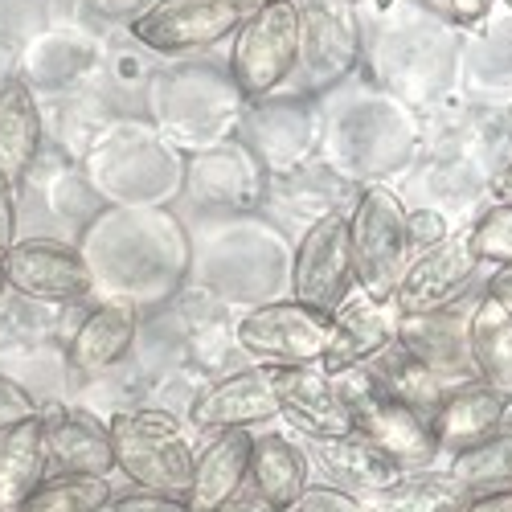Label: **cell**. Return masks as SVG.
I'll use <instances>...</instances> for the list:
<instances>
[{
	"mask_svg": "<svg viewBox=\"0 0 512 512\" xmlns=\"http://www.w3.org/2000/svg\"><path fill=\"white\" fill-rule=\"evenodd\" d=\"M246 99L234 87V78L209 62H181L164 66L148 82V115L164 132L168 144L205 152L238 140Z\"/></svg>",
	"mask_w": 512,
	"mask_h": 512,
	"instance_id": "obj_1",
	"label": "cell"
},
{
	"mask_svg": "<svg viewBox=\"0 0 512 512\" xmlns=\"http://www.w3.org/2000/svg\"><path fill=\"white\" fill-rule=\"evenodd\" d=\"M111 447H115V467L132 480L140 492H164V496H185L193 459L197 451L189 447L181 422L168 410H123L111 422Z\"/></svg>",
	"mask_w": 512,
	"mask_h": 512,
	"instance_id": "obj_2",
	"label": "cell"
},
{
	"mask_svg": "<svg viewBox=\"0 0 512 512\" xmlns=\"http://www.w3.org/2000/svg\"><path fill=\"white\" fill-rule=\"evenodd\" d=\"M332 381H336L340 398L349 402V410L357 418V431L386 451L402 472L406 467H426V463H435L443 455L431 418L418 414L406 402H398V398H390L386 390L377 386V377L369 373V365L336 369Z\"/></svg>",
	"mask_w": 512,
	"mask_h": 512,
	"instance_id": "obj_3",
	"label": "cell"
},
{
	"mask_svg": "<svg viewBox=\"0 0 512 512\" xmlns=\"http://www.w3.org/2000/svg\"><path fill=\"white\" fill-rule=\"evenodd\" d=\"M300 70V5L295 0H271L254 9L230 50V78L246 103L275 99V91Z\"/></svg>",
	"mask_w": 512,
	"mask_h": 512,
	"instance_id": "obj_4",
	"label": "cell"
},
{
	"mask_svg": "<svg viewBox=\"0 0 512 512\" xmlns=\"http://www.w3.org/2000/svg\"><path fill=\"white\" fill-rule=\"evenodd\" d=\"M406 205L386 185H365L361 201L349 213V246L357 287H365L377 300H394V291L414 259L406 234Z\"/></svg>",
	"mask_w": 512,
	"mask_h": 512,
	"instance_id": "obj_5",
	"label": "cell"
},
{
	"mask_svg": "<svg viewBox=\"0 0 512 512\" xmlns=\"http://www.w3.org/2000/svg\"><path fill=\"white\" fill-rule=\"evenodd\" d=\"M234 345L263 365H324L332 345V312L300 300L250 308L234 324Z\"/></svg>",
	"mask_w": 512,
	"mask_h": 512,
	"instance_id": "obj_6",
	"label": "cell"
},
{
	"mask_svg": "<svg viewBox=\"0 0 512 512\" xmlns=\"http://www.w3.org/2000/svg\"><path fill=\"white\" fill-rule=\"evenodd\" d=\"M246 17L234 0H152L127 33L152 54H193L234 37Z\"/></svg>",
	"mask_w": 512,
	"mask_h": 512,
	"instance_id": "obj_7",
	"label": "cell"
},
{
	"mask_svg": "<svg viewBox=\"0 0 512 512\" xmlns=\"http://www.w3.org/2000/svg\"><path fill=\"white\" fill-rule=\"evenodd\" d=\"M357 287L353 246H349V213H324L308 222L291 259V300L320 312H336L345 295Z\"/></svg>",
	"mask_w": 512,
	"mask_h": 512,
	"instance_id": "obj_8",
	"label": "cell"
},
{
	"mask_svg": "<svg viewBox=\"0 0 512 512\" xmlns=\"http://www.w3.org/2000/svg\"><path fill=\"white\" fill-rule=\"evenodd\" d=\"M0 267L13 287L33 304H78L95 295V275L82 250L54 238H21L0 254Z\"/></svg>",
	"mask_w": 512,
	"mask_h": 512,
	"instance_id": "obj_9",
	"label": "cell"
},
{
	"mask_svg": "<svg viewBox=\"0 0 512 512\" xmlns=\"http://www.w3.org/2000/svg\"><path fill=\"white\" fill-rule=\"evenodd\" d=\"M300 5V74L308 91H328L361 58V17L353 0H295Z\"/></svg>",
	"mask_w": 512,
	"mask_h": 512,
	"instance_id": "obj_10",
	"label": "cell"
},
{
	"mask_svg": "<svg viewBox=\"0 0 512 512\" xmlns=\"http://www.w3.org/2000/svg\"><path fill=\"white\" fill-rule=\"evenodd\" d=\"M480 263L484 259L472 246V230H455L447 242L414 254L394 291V304L402 312H439L476 283Z\"/></svg>",
	"mask_w": 512,
	"mask_h": 512,
	"instance_id": "obj_11",
	"label": "cell"
},
{
	"mask_svg": "<svg viewBox=\"0 0 512 512\" xmlns=\"http://www.w3.org/2000/svg\"><path fill=\"white\" fill-rule=\"evenodd\" d=\"M267 164L254 156L242 140L193 152L185 164V193L197 205L218 209H250L267 197Z\"/></svg>",
	"mask_w": 512,
	"mask_h": 512,
	"instance_id": "obj_12",
	"label": "cell"
},
{
	"mask_svg": "<svg viewBox=\"0 0 512 512\" xmlns=\"http://www.w3.org/2000/svg\"><path fill=\"white\" fill-rule=\"evenodd\" d=\"M271 381H275L283 418L308 439L357 431V418L349 402L340 398L336 381L324 365H271Z\"/></svg>",
	"mask_w": 512,
	"mask_h": 512,
	"instance_id": "obj_13",
	"label": "cell"
},
{
	"mask_svg": "<svg viewBox=\"0 0 512 512\" xmlns=\"http://www.w3.org/2000/svg\"><path fill=\"white\" fill-rule=\"evenodd\" d=\"M283 418L279 410V394L271 381V365H254L242 373H230L222 381H209V386L189 402V426L193 431H238V426L254 422H271Z\"/></svg>",
	"mask_w": 512,
	"mask_h": 512,
	"instance_id": "obj_14",
	"label": "cell"
},
{
	"mask_svg": "<svg viewBox=\"0 0 512 512\" xmlns=\"http://www.w3.org/2000/svg\"><path fill=\"white\" fill-rule=\"evenodd\" d=\"M41 426H46L50 476H111L115 472L111 426L99 422L91 410L50 402V406H41Z\"/></svg>",
	"mask_w": 512,
	"mask_h": 512,
	"instance_id": "obj_15",
	"label": "cell"
},
{
	"mask_svg": "<svg viewBox=\"0 0 512 512\" xmlns=\"http://www.w3.org/2000/svg\"><path fill=\"white\" fill-rule=\"evenodd\" d=\"M398 316L402 308L394 300H377L365 287H353L345 295V304L332 312V345H328L324 369L336 373V369L373 361L398 336Z\"/></svg>",
	"mask_w": 512,
	"mask_h": 512,
	"instance_id": "obj_16",
	"label": "cell"
},
{
	"mask_svg": "<svg viewBox=\"0 0 512 512\" xmlns=\"http://www.w3.org/2000/svg\"><path fill=\"white\" fill-rule=\"evenodd\" d=\"M398 345H406L426 369H435L443 381H476L472 361V332L467 316L439 308V312H402L398 316Z\"/></svg>",
	"mask_w": 512,
	"mask_h": 512,
	"instance_id": "obj_17",
	"label": "cell"
},
{
	"mask_svg": "<svg viewBox=\"0 0 512 512\" xmlns=\"http://www.w3.org/2000/svg\"><path fill=\"white\" fill-rule=\"evenodd\" d=\"M250 455H254V435L246 426L213 435L193 459V476H189V492H185L189 508L222 512L250 484Z\"/></svg>",
	"mask_w": 512,
	"mask_h": 512,
	"instance_id": "obj_18",
	"label": "cell"
},
{
	"mask_svg": "<svg viewBox=\"0 0 512 512\" xmlns=\"http://www.w3.org/2000/svg\"><path fill=\"white\" fill-rule=\"evenodd\" d=\"M316 463H320V472L336 484V488H345L361 500L377 496V492H386L398 476H402V467L381 451L377 443H369L361 431H349V435H328V439H308Z\"/></svg>",
	"mask_w": 512,
	"mask_h": 512,
	"instance_id": "obj_19",
	"label": "cell"
},
{
	"mask_svg": "<svg viewBox=\"0 0 512 512\" xmlns=\"http://www.w3.org/2000/svg\"><path fill=\"white\" fill-rule=\"evenodd\" d=\"M140 308L127 300H103L74 324L70 336V365L78 373H107L136 345Z\"/></svg>",
	"mask_w": 512,
	"mask_h": 512,
	"instance_id": "obj_20",
	"label": "cell"
},
{
	"mask_svg": "<svg viewBox=\"0 0 512 512\" xmlns=\"http://www.w3.org/2000/svg\"><path fill=\"white\" fill-rule=\"evenodd\" d=\"M508 406L496 390H488L484 381H463V386H451L443 406L435 410L431 426H435V439L447 455L455 451H467V447H476L484 443L488 435L504 431V418H508Z\"/></svg>",
	"mask_w": 512,
	"mask_h": 512,
	"instance_id": "obj_21",
	"label": "cell"
},
{
	"mask_svg": "<svg viewBox=\"0 0 512 512\" xmlns=\"http://www.w3.org/2000/svg\"><path fill=\"white\" fill-rule=\"evenodd\" d=\"M41 107L25 78L0 82V177L13 189L25 185L41 156Z\"/></svg>",
	"mask_w": 512,
	"mask_h": 512,
	"instance_id": "obj_22",
	"label": "cell"
},
{
	"mask_svg": "<svg viewBox=\"0 0 512 512\" xmlns=\"http://www.w3.org/2000/svg\"><path fill=\"white\" fill-rule=\"evenodd\" d=\"M250 488L279 512H291L308 492V455L283 435H254Z\"/></svg>",
	"mask_w": 512,
	"mask_h": 512,
	"instance_id": "obj_23",
	"label": "cell"
},
{
	"mask_svg": "<svg viewBox=\"0 0 512 512\" xmlns=\"http://www.w3.org/2000/svg\"><path fill=\"white\" fill-rule=\"evenodd\" d=\"M467 332H472L476 377L504 402H512V312L484 291L480 304L467 312Z\"/></svg>",
	"mask_w": 512,
	"mask_h": 512,
	"instance_id": "obj_24",
	"label": "cell"
},
{
	"mask_svg": "<svg viewBox=\"0 0 512 512\" xmlns=\"http://www.w3.org/2000/svg\"><path fill=\"white\" fill-rule=\"evenodd\" d=\"M46 476H50L46 426H41V414H37L0 435V512L21 508Z\"/></svg>",
	"mask_w": 512,
	"mask_h": 512,
	"instance_id": "obj_25",
	"label": "cell"
},
{
	"mask_svg": "<svg viewBox=\"0 0 512 512\" xmlns=\"http://www.w3.org/2000/svg\"><path fill=\"white\" fill-rule=\"evenodd\" d=\"M365 365H369V373L377 377V386L386 390L390 398L414 406V410L426 414V418H435V410H439L443 398H447V381H443L435 369H426L406 345H398V336H394L373 361H365Z\"/></svg>",
	"mask_w": 512,
	"mask_h": 512,
	"instance_id": "obj_26",
	"label": "cell"
},
{
	"mask_svg": "<svg viewBox=\"0 0 512 512\" xmlns=\"http://www.w3.org/2000/svg\"><path fill=\"white\" fill-rule=\"evenodd\" d=\"M472 488L451 472H402L386 492L369 496V512H463L472 504Z\"/></svg>",
	"mask_w": 512,
	"mask_h": 512,
	"instance_id": "obj_27",
	"label": "cell"
},
{
	"mask_svg": "<svg viewBox=\"0 0 512 512\" xmlns=\"http://www.w3.org/2000/svg\"><path fill=\"white\" fill-rule=\"evenodd\" d=\"M111 500L107 476H46L13 512H103Z\"/></svg>",
	"mask_w": 512,
	"mask_h": 512,
	"instance_id": "obj_28",
	"label": "cell"
},
{
	"mask_svg": "<svg viewBox=\"0 0 512 512\" xmlns=\"http://www.w3.org/2000/svg\"><path fill=\"white\" fill-rule=\"evenodd\" d=\"M447 472L472 492L512 488V431H496L476 447L455 451Z\"/></svg>",
	"mask_w": 512,
	"mask_h": 512,
	"instance_id": "obj_29",
	"label": "cell"
},
{
	"mask_svg": "<svg viewBox=\"0 0 512 512\" xmlns=\"http://www.w3.org/2000/svg\"><path fill=\"white\" fill-rule=\"evenodd\" d=\"M467 230H472V246L484 263H496V267L512 263V201L484 209Z\"/></svg>",
	"mask_w": 512,
	"mask_h": 512,
	"instance_id": "obj_30",
	"label": "cell"
},
{
	"mask_svg": "<svg viewBox=\"0 0 512 512\" xmlns=\"http://www.w3.org/2000/svg\"><path fill=\"white\" fill-rule=\"evenodd\" d=\"M406 234H410V250L422 254V250L447 242L455 230L447 222V213H439V209H410L406 213Z\"/></svg>",
	"mask_w": 512,
	"mask_h": 512,
	"instance_id": "obj_31",
	"label": "cell"
},
{
	"mask_svg": "<svg viewBox=\"0 0 512 512\" xmlns=\"http://www.w3.org/2000/svg\"><path fill=\"white\" fill-rule=\"evenodd\" d=\"M37 414H41V406L33 402V394L25 386H17V381L0 377V435L21 426L25 418H37Z\"/></svg>",
	"mask_w": 512,
	"mask_h": 512,
	"instance_id": "obj_32",
	"label": "cell"
},
{
	"mask_svg": "<svg viewBox=\"0 0 512 512\" xmlns=\"http://www.w3.org/2000/svg\"><path fill=\"white\" fill-rule=\"evenodd\" d=\"M291 512H369V504L345 488H308Z\"/></svg>",
	"mask_w": 512,
	"mask_h": 512,
	"instance_id": "obj_33",
	"label": "cell"
},
{
	"mask_svg": "<svg viewBox=\"0 0 512 512\" xmlns=\"http://www.w3.org/2000/svg\"><path fill=\"white\" fill-rule=\"evenodd\" d=\"M103 512H193L185 496H164V492H127L115 496Z\"/></svg>",
	"mask_w": 512,
	"mask_h": 512,
	"instance_id": "obj_34",
	"label": "cell"
},
{
	"mask_svg": "<svg viewBox=\"0 0 512 512\" xmlns=\"http://www.w3.org/2000/svg\"><path fill=\"white\" fill-rule=\"evenodd\" d=\"M443 13L459 25V29H476L488 21L492 0H443Z\"/></svg>",
	"mask_w": 512,
	"mask_h": 512,
	"instance_id": "obj_35",
	"label": "cell"
},
{
	"mask_svg": "<svg viewBox=\"0 0 512 512\" xmlns=\"http://www.w3.org/2000/svg\"><path fill=\"white\" fill-rule=\"evenodd\" d=\"M17 242V189L0 177V254Z\"/></svg>",
	"mask_w": 512,
	"mask_h": 512,
	"instance_id": "obj_36",
	"label": "cell"
},
{
	"mask_svg": "<svg viewBox=\"0 0 512 512\" xmlns=\"http://www.w3.org/2000/svg\"><path fill=\"white\" fill-rule=\"evenodd\" d=\"M463 512H512V488H492V492H476L472 504Z\"/></svg>",
	"mask_w": 512,
	"mask_h": 512,
	"instance_id": "obj_37",
	"label": "cell"
},
{
	"mask_svg": "<svg viewBox=\"0 0 512 512\" xmlns=\"http://www.w3.org/2000/svg\"><path fill=\"white\" fill-rule=\"evenodd\" d=\"M488 295H496V300L512 312V263L508 267H496V275L488 279Z\"/></svg>",
	"mask_w": 512,
	"mask_h": 512,
	"instance_id": "obj_38",
	"label": "cell"
},
{
	"mask_svg": "<svg viewBox=\"0 0 512 512\" xmlns=\"http://www.w3.org/2000/svg\"><path fill=\"white\" fill-rule=\"evenodd\" d=\"M492 193L500 197V201H512V160L500 168V173L492 177Z\"/></svg>",
	"mask_w": 512,
	"mask_h": 512,
	"instance_id": "obj_39",
	"label": "cell"
},
{
	"mask_svg": "<svg viewBox=\"0 0 512 512\" xmlns=\"http://www.w3.org/2000/svg\"><path fill=\"white\" fill-rule=\"evenodd\" d=\"M9 295H13V287H9V279H5V267H0V308L9 304Z\"/></svg>",
	"mask_w": 512,
	"mask_h": 512,
	"instance_id": "obj_40",
	"label": "cell"
},
{
	"mask_svg": "<svg viewBox=\"0 0 512 512\" xmlns=\"http://www.w3.org/2000/svg\"><path fill=\"white\" fill-rule=\"evenodd\" d=\"M234 5H242L246 13H254V9H263V5H271V0H234Z\"/></svg>",
	"mask_w": 512,
	"mask_h": 512,
	"instance_id": "obj_41",
	"label": "cell"
},
{
	"mask_svg": "<svg viewBox=\"0 0 512 512\" xmlns=\"http://www.w3.org/2000/svg\"><path fill=\"white\" fill-rule=\"evenodd\" d=\"M373 5H377V9H390V5H394V0H373Z\"/></svg>",
	"mask_w": 512,
	"mask_h": 512,
	"instance_id": "obj_42",
	"label": "cell"
},
{
	"mask_svg": "<svg viewBox=\"0 0 512 512\" xmlns=\"http://www.w3.org/2000/svg\"><path fill=\"white\" fill-rule=\"evenodd\" d=\"M504 5H508V9H512V0H504Z\"/></svg>",
	"mask_w": 512,
	"mask_h": 512,
	"instance_id": "obj_43",
	"label": "cell"
},
{
	"mask_svg": "<svg viewBox=\"0 0 512 512\" xmlns=\"http://www.w3.org/2000/svg\"><path fill=\"white\" fill-rule=\"evenodd\" d=\"M271 512H279V508H271Z\"/></svg>",
	"mask_w": 512,
	"mask_h": 512,
	"instance_id": "obj_44",
	"label": "cell"
}]
</instances>
